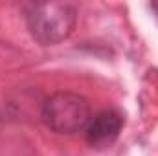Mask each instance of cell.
<instances>
[{"label":"cell","instance_id":"3957f363","mask_svg":"<svg viewBox=\"0 0 158 156\" xmlns=\"http://www.w3.org/2000/svg\"><path fill=\"white\" fill-rule=\"evenodd\" d=\"M123 127V117L114 110H103L98 116L90 119L88 127L85 129L86 134V142L90 147L96 149H103L112 145L118 140L119 132Z\"/></svg>","mask_w":158,"mask_h":156},{"label":"cell","instance_id":"6da1fadb","mask_svg":"<svg viewBox=\"0 0 158 156\" xmlns=\"http://www.w3.org/2000/svg\"><path fill=\"white\" fill-rule=\"evenodd\" d=\"M77 9L70 2H37L26 6V26L31 37L42 46L59 44L70 37Z\"/></svg>","mask_w":158,"mask_h":156},{"label":"cell","instance_id":"7a4b0ae2","mask_svg":"<svg viewBox=\"0 0 158 156\" xmlns=\"http://www.w3.org/2000/svg\"><path fill=\"white\" fill-rule=\"evenodd\" d=\"M40 117L50 130L72 136L88 127L92 112L86 97L76 92H55L44 101Z\"/></svg>","mask_w":158,"mask_h":156}]
</instances>
